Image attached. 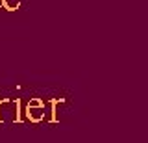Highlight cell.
<instances>
[{
    "mask_svg": "<svg viewBox=\"0 0 148 143\" xmlns=\"http://www.w3.org/2000/svg\"><path fill=\"white\" fill-rule=\"evenodd\" d=\"M21 99H0V123H21Z\"/></svg>",
    "mask_w": 148,
    "mask_h": 143,
    "instance_id": "1",
    "label": "cell"
},
{
    "mask_svg": "<svg viewBox=\"0 0 148 143\" xmlns=\"http://www.w3.org/2000/svg\"><path fill=\"white\" fill-rule=\"evenodd\" d=\"M26 117L30 119V123H41L45 119V106H34V108L26 106Z\"/></svg>",
    "mask_w": 148,
    "mask_h": 143,
    "instance_id": "2",
    "label": "cell"
},
{
    "mask_svg": "<svg viewBox=\"0 0 148 143\" xmlns=\"http://www.w3.org/2000/svg\"><path fill=\"white\" fill-rule=\"evenodd\" d=\"M63 102H65L63 97L50 100V106H52V117H50V123H58V121H59V119H58V112H56V106H58V104H63Z\"/></svg>",
    "mask_w": 148,
    "mask_h": 143,
    "instance_id": "3",
    "label": "cell"
},
{
    "mask_svg": "<svg viewBox=\"0 0 148 143\" xmlns=\"http://www.w3.org/2000/svg\"><path fill=\"white\" fill-rule=\"evenodd\" d=\"M21 6V0H2V8L8 11H17Z\"/></svg>",
    "mask_w": 148,
    "mask_h": 143,
    "instance_id": "4",
    "label": "cell"
},
{
    "mask_svg": "<svg viewBox=\"0 0 148 143\" xmlns=\"http://www.w3.org/2000/svg\"><path fill=\"white\" fill-rule=\"evenodd\" d=\"M28 108H34V106H45V102L41 99H30V102L26 104Z\"/></svg>",
    "mask_w": 148,
    "mask_h": 143,
    "instance_id": "5",
    "label": "cell"
},
{
    "mask_svg": "<svg viewBox=\"0 0 148 143\" xmlns=\"http://www.w3.org/2000/svg\"><path fill=\"white\" fill-rule=\"evenodd\" d=\"M0 8H2V0H0Z\"/></svg>",
    "mask_w": 148,
    "mask_h": 143,
    "instance_id": "6",
    "label": "cell"
}]
</instances>
